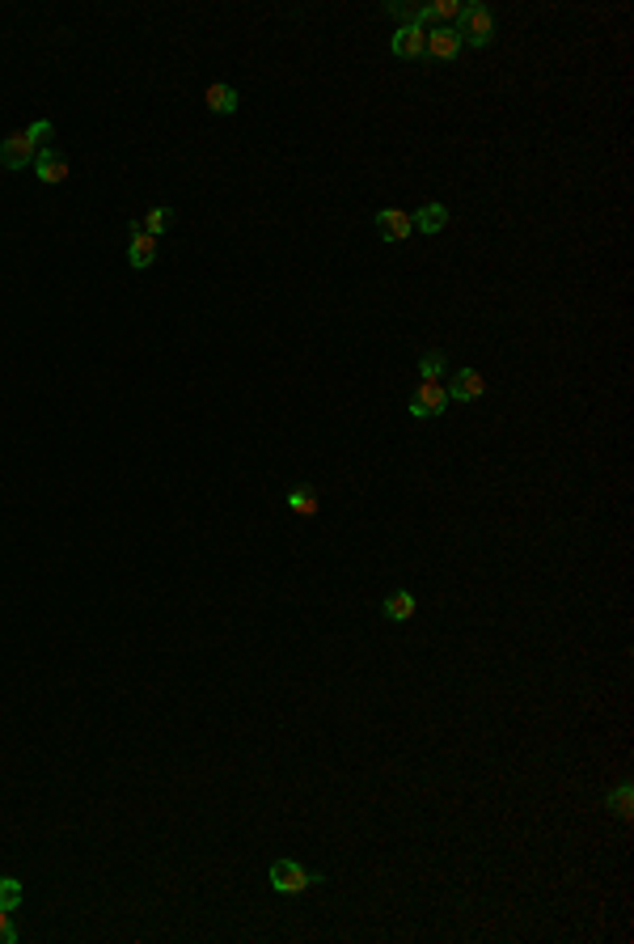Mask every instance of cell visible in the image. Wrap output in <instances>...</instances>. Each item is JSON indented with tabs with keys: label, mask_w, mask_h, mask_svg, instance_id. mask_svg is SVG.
<instances>
[{
	"label": "cell",
	"mask_w": 634,
	"mask_h": 944,
	"mask_svg": "<svg viewBox=\"0 0 634 944\" xmlns=\"http://www.w3.org/2000/svg\"><path fill=\"white\" fill-rule=\"evenodd\" d=\"M127 263H132L135 271H144L157 263V238L152 233H144L140 229V221H132V246H127Z\"/></svg>",
	"instance_id": "cell-6"
},
{
	"label": "cell",
	"mask_w": 634,
	"mask_h": 944,
	"mask_svg": "<svg viewBox=\"0 0 634 944\" xmlns=\"http://www.w3.org/2000/svg\"><path fill=\"white\" fill-rule=\"evenodd\" d=\"M385 618H394V623H406V618L414 615V598L411 593H406V589H398V593H389V598H385Z\"/></svg>",
	"instance_id": "cell-14"
},
{
	"label": "cell",
	"mask_w": 634,
	"mask_h": 944,
	"mask_svg": "<svg viewBox=\"0 0 634 944\" xmlns=\"http://www.w3.org/2000/svg\"><path fill=\"white\" fill-rule=\"evenodd\" d=\"M457 13H461L457 0H431V4H423V22H436V26L457 22Z\"/></svg>",
	"instance_id": "cell-16"
},
{
	"label": "cell",
	"mask_w": 634,
	"mask_h": 944,
	"mask_svg": "<svg viewBox=\"0 0 634 944\" xmlns=\"http://www.w3.org/2000/svg\"><path fill=\"white\" fill-rule=\"evenodd\" d=\"M411 415L414 420H431V415H440L444 406H448V390H444V381H428V377H419V386H414L411 394Z\"/></svg>",
	"instance_id": "cell-2"
},
{
	"label": "cell",
	"mask_w": 634,
	"mask_h": 944,
	"mask_svg": "<svg viewBox=\"0 0 634 944\" xmlns=\"http://www.w3.org/2000/svg\"><path fill=\"white\" fill-rule=\"evenodd\" d=\"M444 390H448V403H453V398H457V403H473V398L487 394V377L473 373V369H461V373H453V381H448Z\"/></svg>",
	"instance_id": "cell-5"
},
{
	"label": "cell",
	"mask_w": 634,
	"mask_h": 944,
	"mask_svg": "<svg viewBox=\"0 0 634 944\" xmlns=\"http://www.w3.org/2000/svg\"><path fill=\"white\" fill-rule=\"evenodd\" d=\"M34 174H39L43 182H64L68 179V157L56 153V149H43L39 157H34Z\"/></svg>",
	"instance_id": "cell-11"
},
{
	"label": "cell",
	"mask_w": 634,
	"mask_h": 944,
	"mask_svg": "<svg viewBox=\"0 0 634 944\" xmlns=\"http://www.w3.org/2000/svg\"><path fill=\"white\" fill-rule=\"evenodd\" d=\"M630 800H634V792H630V783H621L618 792L609 796V805H613V813H618V817H630Z\"/></svg>",
	"instance_id": "cell-20"
},
{
	"label": "cell",
	"mask_w": 634,
	"mask_h": 944,
	"mask_svg": "<svg viewBox=\"0 0 634 944\" xmlns=\"http://www.w3.org/2000/svg\"><path fill=\"white\" fill-rule=\"evenodd\" d=\"M457 39H461V47L470 43V47H487L491 39H495V17H491V9L487 4H461V13H457Z\"/></svg>",
	"instance_id": "cell-1"
},
{
	"label": "cell",
	"mask_w": 634,
	"mask_h": 944,
	"mask_svg": "<svg viewBox=\"0 0 634 944\" xmlns=\"http://www.w3.org/2000/svg\"><path fill=\"white\" fill-rule=\"evenodd\" d=\"M22 898H26L22 881H13V877H0V906H4V911H17V906H22Z\"/></svg>",
	"instance_id": "cell-18"
},
{
	"label": "cell",
	"mask_w": 634,
	"mask_h": 944,
	"mask_svg": "<svg viewBox=\"0 0 634 944\" xmlns=\"http://www.w3.org/2000/svg\"><path fill=\"white\" fill-rule=\"evenodd\" d=\"M423 43H428V26H398V34H394V56H398V60H414V56H423Z\"/></svg>",
	"instance_id": "cell-9"
},
{
	"label": "cell",
	"mask_w": 634,
	"mask_h": 944,
	"mask_svg": "<svg viewBox=\"0 0 634 944\" xmlns=\"http://www.w3.org/2000/svg\"><path fill=\"white\" fill-rule=\"evenodd\" d=\"M204 102L212 115H237V102H241V93L233 90V85H224V81H216V85H207L204 90Z\"/></svg>",
	"instance_id": "cell-10"
},
{
	"label": "cell",
	"mask_w": 634,
	"mask_h": 944,
	"mask_svg": "<svg viewBox=\"0 0 634 944\" xmlns=\"http://www.w3.org/2000/svg\"><path fill=\"white\" fill-rule=\"evenodd\" d=\"M389 13L398 17L402 26H423V4H414V0H394Z\"/></svg>",
	"instance_id": "cell-17"
},
{
	"label": "cell",
	"mask_w": 634,
	"mask_h": 944,
	"mask_svg": "<svg viewBox=\"0 0 634 944\" xmlns=\"http://www.w3.org/2000/svg\"><path fill=\"white\" fill-rule=\"evenodd\" d=\"M0 165L4 170H30L34 165V144L26 140V132H13L0 140Z\"/></svg>",
	"instance_id": "cell-4"
},
{
	"label": "cell",
	"mask_w": 634,
	"mask_h": 944,
	"mask_svg": "<svg viewBox=\"0 0 634 944\" xmlns=\"http://www.w3.org/2000/svg\"><path fill=\"white\" fill-rule=\"evenodd\" d=\"M313 881H317V877H309L296 860H275V864H271V889H275V894H300V889H309Z\"/></svg>",
	"instance_id": "cell-3"
},
{
	"label": "cell",
	"mask_w": 634,
	"mask_h": 944,
	"mask_svg": "<svg viewBox=\"0 0 634 944\" xmlns=\"http://www.w3.org/2000/svg\"><path fill=\"white\" fill-rule=\"evenodd\" d=\"M17 940V928L9 923V911L0 906V944H13Z\"/></svg>",
	"instance_id": "cell-22"
},
{
	"label": "cell",
	"mask_w": 634,
	"mask_h": 944,
	"mask_svg": "<svg viewBox=\"0 0 634 944\" xmlns=\"http://www.w3.org/2000/svg\"><path fill=\"white\" fill-rule=\"evenodd\" d=\"M169 225H174V208H165V204H157V208H148L144 216H140V229L152 233V238H161Z\"/></svg>",
	"instance_id": "cell-13"
},
{
	"label": "cell",
	"mask_w": 634,
	"mask_h": 944,
	"mask_svg": "<svg viewBox=\"0 0 634 944\" xmlns=\"http://www.w3.org/2000/svg\"><path fill=\"white\" fill-rule=\"evenodd\" d=\"M444 369H448V360H444V352H428V356L419 360V373L428 377V381H440Z\"/></svg>",
	"instance_id": "cell-19"
},
{
	"label": "cell",
	"mask_w": 634,
	"mask_h": 944,
	"mask_svg": "<svg viewBox=\"0 0 634 944\" xmlns=\"http://www.w3.org/2000/svg\"><path fill=\"white\" fill-rule=\"evenodd\" d=\"M461 51V39L453 26H431L428 31V43H423V56H436V60H453Z\"/></svg>",
	"instance_id": "cell-7"
},
{
	"label": "cell",
	"mask_w": 634,
	"mask_h": 944,
	"mask_svg": "<svg viewBox=\"0 0 634 944\" xmlns=\"http://www.w3.org/2000/svg\"><path fill=\"white\" fill-rule=\"evenodd\" d=\"M51 132H56V127H51L47 119H39L34 127H26V140L34 144V149H39V144H47V140H51Z\"/></svg>",
	"instance_id": "cell-21"
},
{
	"label": "cell",
	"mask_w": 634,
	"mask_h": 944,
	"mask_svg": "<svg viewBox=\"0 0 634 944\" xmlns=\"http://www.w3.org/2000/svg\"><path fill=\"white\" fill-rule=\"evenodd\" d=\"M288 509L300 512V517H317V487H292V495H288Z\"/></svg>",
	"instance_id": "cell-15"
},
{
	"label": "cell",
	"mask_w": 634,
	"mask_h": 944,
	"mask_svg": "<svg viewBox=\"0 0 634 944\" xmlns=\"http://www.w3.org/2000/svg\"><path fill=\"white\" fill-rule=\"evenodd\" d=\"M377 229H381V238H385V241H406V238L414 233L411 212H402V208H385V212H377Z\"/></svg>",
	"instance_id": "cell-8"
},
{
	"label": "cell",
	"mask_w": 634,
	"mask_h": 944,
	"mask_svg": "<svg viewBox=\"0 0 634 944\" xmlns=\"http://www.w3.org/2000/svg\"><path fill=\"white\" fill-rule=\"evenodd\" d=\"M411 225L419 229V233H440V229L448 225V208H444V204H423V208L411 216Z\"/></svg>",
	"instance_id": "cell-12"
}]
</instances>
